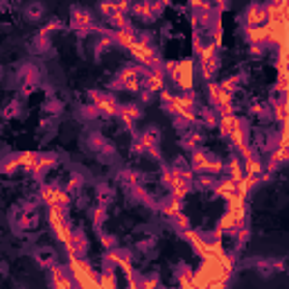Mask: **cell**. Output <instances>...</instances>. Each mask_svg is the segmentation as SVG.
<instances>
[{
    "label": "cell",
    "instance_id": "3957f363",
    "mask_svg": "<svg viewBox=\"0 0 289 289\" xmlns=\"http://www.w3.org/2000/svg\"><path fill=\"white\" fill-rule=\"evenodd\" d=\"M90 104H95L97 109H100L102 117H117L120 106H122V104H117L116 95L102 93V90H90Z\"/></svg>",
    "mask_w": 289,
    "mask_h": 289
},
{
    "label": "cell",
    "instance_id": "7a4b0ae2",
    "mask_svg": "<svg viewBox=\"0 0 289 289\" xmlns=\"http://www.w3.org/2000/svg\"><path fill=\"white\" fill-rule=\"evenodd\" d=\"M170 77L181 88V93L192 90L195 88V59H178L174 70L170 72Z\"/></svg>",
    "mask_w": 289,
    "mask_h": 289
},
{
    "label": "cell",
    "instance_id": "e0dca14e",
    "mask_svg": "<svg viewBox=\"0 0 289 289\" xmlns=\"http://www.w3.org/2000/svg\"><path fill=\"white\" fill-rule=\"evenodd\" d=\"M154 95L156 93H151V90H140V93H138V102H140V104H151V102H154Z\"/></svg>",
    "mask_w": 289,
    "mask_h": 289
},
{
    "label": "cell",
    "instance_id": "2e32d148",
    "mask_svg": "<svg viewBox=\"0 0 289 289\" xmlns=\"http://www.w3.org/2000/svg\"><path fill=\"white\" fill-rule=\"evenodd\" d=\"M264 50H267V45H249L251 59H262V57H264Z\"/></svg>",
    "mask_w": 289,
    "mask_h": 289
},
{
    "label": "cell",
    "instance_id": "9a60e30c",
    "mask_svg": "<svg viewBox=\"0 0 289 289\" xmlns=\"http://www.w3.org/2000/svg\"><path fill=\"white\" fill-rule=\"evenodd\" d=\"M18 113H21V102H18V100H11L9 104H7V109H5V117L9 120V117L18 116Z\"/></svg>",
    "mask_w": 289,
    "mask_h": 289
},
{
    "label": "cell",
    "instance_id": "d6986e66",
    "mask_svg": "<svg viewBox=\"0 0 289 289\" xmlns=\"http://www.w3.org/2000/svg\"><path fill=\"white\" fill-rule=\"evenodd\" d=\"M287 273H289V269H287Z\"/></svg>",
    "mask_w": 289,
    "mask_h": 289
},
{
    "label": "cell",
    "instance_id": "7c38bea8",
    "mask_svg": "<svg viewBox=\"0 0 289 289\" xmlns=\"http://www.w3.org/2000/svg\"><path fill=\"white\" fill-rule=\"evenodd\" d=\"M170 224H172V226L176 228V231H178L181 235L188 233V231H192V228H190V219H188V215H185L183 210L178 212V215H174L172 219H170Z\"/></svg>",
    "mask_w": 289,
    "mask_h": 289
},
{
    "label": "cell",
    "instance_id": "ba28073f",
    "mask_svg": "<svg viewBox=\"0 0 289 289\" xmlns=\"http://www.w3.org/2000/svg\"><path fill=\"white\" fill-rule=\"evenodd\" d=\"M113 39H116V45H120V48H129V50H131V45L138 41V32H136V28L131 25V28H124V29L113 32Z\"/></svg>",
    "mask_w": 289,
    "mask_h": 289
},
{
    "label": "cell",
    "instance_id": "5bb4252c",
    "mask_svg": "<svg viewBox=\"0 0 289 289\" xmlns=\"http://www.w3.org/2000/svg\"><path fill=\"white\" fill-rule=\"evenodd\" d=\"M100 242H102V246H104L106 251L117 249V239H116V235H111V233H102L100 231Z\"/></svg>",
    "mask_w": 289,
    "mask_h": 289
},
{
    "label": "cell",
    "instance_id": "6da1fadb",
    "mask_svg": "<svg viewBox=\"0 0 289 289\" xmlns=\"http://www.w3.org/2000/svg\"><path fill=\"white\" fill-rule=\"evenodd\" d=\"M190 167L195 170V174H212V176H217V174L224 172L226 163H224L219 156L212 154V151L201 147V149L190 154Z\"/></svg>",
    "mask_w": 289,
    "mask_h": 289
},
{
    "label": "cell",
    "instance_id": "4fadbf2b",
    "mask_svg": "<svg viewBox=\"0 0 289 289\" xmlns=\"http://www.w3.org/2000/svg\"><path fill=\"white\" fill-rule=\"evenodd\" d=\"M43 109H45V113H48L50 117H57V116H61V113H63V102L50 97V100L43 104Z\"/></svg>",
    "mask_w": 289,
    "mask_h": 289
},
{
    "label": "cell",
    "instance_id": "52a82bcc",
    "mask_svg": "<svg viewBox=\"0 0 289 289\" xmlns=\"http://www.w3.org/2000/svg\"><path fill=\"white\" fill-rule=\"evenodd\" d=\"M131 16L138 18L140 23H154L158 18L154 11V2H136L134 9H131Z\"/></svg>",
    "mask_w": 289,
    "mask_h": 289
},
{
    "label": "cell",
    "instance_id": "8fae6325",
    "mask_svg": "<svg viewBox=\"0 0 289 289\" xmlns=\"http://www.w3.org/2000/svg\"><path fill=\"white\" fill-rule=\"evenodd\" d=\"M43 14H45V7L41 5V2H29V5L25 7V11H23V16L28 18V21H34V23L43 21Z\"/></svg>",
    "mask_w": 289,
    "mask_h": 289
},
{
    "label": "cell",
    "instance_id": "8992f818",
    "mask_svg": "<svg viewBox=\"0 0 289 289\" xmlns=\"http://www.w3.org/2000/svg\"><path fill=\"white\" fill-rule=\"evenodd\" d=\"M143 116H144V111L140 109V104H134V102L131 104H122L120 106V113H117V117L122 120V124L127 129H131L138 120H143Z\"/></svg>",
    "mask_w": 289,
    "mask_h": 289
},
{
    "label": "cell",
    "instance_id": "5b68a950",
    "mask_svg": "<svg viewBox=\"0 0 289 289\" xmlns=\"http://www.w3.org/2000/svg\"><path fill=\"white\" fill-rule=\"evenodd\" d=\"M143 88L151 90V93H161V90H165V70H163V68L147 70V75L143 77Z\"/></svg>",
    "mask_w": 289,
    "mask_h": 289
},
{
    "label": "cell",
    "instance_id": "ac0fdd59",
    "mask_svg": "<svg viewBox=\"0 0 289 289\" xmlns=\"http://www.w3.org/2000/svg\"><path fill=\"white\" fill-rule=\"evenodd\" d=\"M285 102H287V106H289V100H285Z\"/></svg>",
    "mask_w": 289,
    "mask_h": 289
},
{
    "label": "cell",
    "instance_id": "30bf717a",
    "mask_svg": "<svg viewBox=\"0 0 289 289\" xmlns=\"http://www.w3.org/2000/svg\"><path fill=\"white\" fill-rule=\"evenodd\" d=\"M244 163V174L246 176H256V178H262V174H264V163L260 161V156L253 154L251 158H246Z\"/></svg>",
    "mask_w": 289,
    "mask_h": 289
},
{
    "label": "cell",
    "instance_id": "9c48e42d",
    "mask_svg": "<svg viewBox=\"0 0 289 289\" xmlns=\"http://www.w3.org/2000/svg\"><path fill=\"white\" fill-rule=\"evenodd\" d=\"M34 260H36V264L43 269H52L57 264V251L55 249H39V251H34Z\"/></svg>",
    "mask_w": 289,
    "mask_h": 289
},
{
    "label": "cell",
    "instance_id": "277c9868",
    "mask_svg": "<svg viewBox=\"0 0 289 289\" xmlns=\"http://www.w3.org/2000/svg\"><path fill=\"white\" fill-rule=\"evenodd\" d=\"M242 18H244V28H262L269 21L264 5H249L244 9V16Z\"/></svg>",
    "mask_w": 289,
    "mask_h": 289
}]
</instances>
